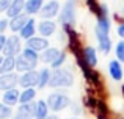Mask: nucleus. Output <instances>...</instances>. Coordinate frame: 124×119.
I'll list each match as a JSON object with an SVG mask.
<instances>
[{
	"label": "nucleus",
	"instance_id": "obj_9",
	"mask_svg": "<svg viewBox=\"0 0 124 119\" xmlns=\"http://www.w3.org/2000/svg\"><path fill=\"white\" fill-rule=\"evenodd\" d=\"M27 47L35 52H44V50L49 49V41L47 38H42V36H35L31 39L27 41Z\"/></svg>",
	"mask_w": 124,
	"mask_h": 119
},
{
	"label": "nucleus",
	"instance_id": "obj_31",
	"mask_svg": "<svg viewBox=\"0 0 124 119\" xmlns=\"http://www.w3.org/2000/svg\"><path fill=\"white\" fill-rule=\"evenodd\" d=\"M118 35H119V36H121L123 39H124V22H123V24L118 27Z\"/></svg>",
	"mask_w": 124,
	"mask_h": 119
},
{
	"label": "nucleus",
	"instance_id": "obj_24",
	"mask_svg": "<svg viewBox=\"0 0 124 119\" xmlns=\"http://www.w3.org/2000/svg\"><path fill=\"white\" fill-rule=\"evenodd\" d=\"M36 97V91L35 88H27L21 92V104H28V102H33V99Z\"/></svg>",
	"mask_w": 124,
	"mask_h": 119
},
{
	"label": "nucleus",
	"instance_id": "obj_21",
	"mask_svg": "<svg viewBox=\"0 0 124 119\" xmlns=\"http://www.w3.org/2000/svg\"><path fill=\"white\" fill-rule=\"evenodd\" d=\"M16 69V58L14 56H5L2 63V67H0V74H11L13 70Z\"/></svg>",
	"mask_w": 124,
	"mask_h": 119
},
{
	"label": "nucleus",
	"instance_id": "obj_3",
	"mask_svg": "<svg viewBox=\"0 0 124 119\" xmlns=\"http://www.w3.org/2000/svg\"><path fill=\"white\" fill-rule=\"evenodd\" d=\"M58 21L61 22V25H63L64 28L72 27V25L76 24V0H66L64 6L60 11Z\"/></svg>",
	"mask_w": 124,
	"mask_h": 119
},
{
	"label": "nucleus",
	"instance_id": "obj_8",
	"mask_svg": "<svg viewBox=\"0 0 124 119\" xmlns=\"http://www.w3.org/2000/svg\"><path fill=\"white\" fill-rule=\"evenodd\" d=\"M58 13H60V3H58L57 0H50L49 3H46V5L42 6L39 14H41V17H44V19H52V17H55Z\"/></svg>",
	"mask_w": 124,
	"mask_h": 119
},
{
	"label": "nucleus",
	"instance_id": "obj_2",
	"mask_svg": "<svg viewBox=\"0 0 124 119\" xmlns=\"http://www.w3.org/2000/svg\"><path fill=\"white\" fill-rule=\"evenodd\" d=\"M74 83V75L66 69H54L50 74V82L49 86L50 88H71Z\"/></svg>",
	"mask_w": 124,
	"mask_h": 119
},
{
	"label": "nucleus",
	"instance_id": "obj_33",
	"mask_svg": "<svg viewBox=\"0 0 124 119\" xmlns=\"http://www.w3.org/2000/svg\"><path fill=\"white\" fill-rule=\"evenodd\" d=\"M46 119H58V116H55V114H52V116H47Z\"/></svg>",
	"mask_w": 124,
	"mask_h": 119
},
{
	"label": "nucleus",
	"instance_id": "obj_19",
	"mask_svg": "<svg viewBox=\"0 0 124 119\" xmlns=\"http://www.w3.org/2000/svg\"><path fill=\"white\" fill-rule=\"evenodd\" d=\"M49 105H47V102H44V100H38L36 102V107H35V114H33V118L35 119H46L49 116Z\"/></svg>",
	"mask_w": 124,
	"mask_h": 119
},
{
	"label": "nucleus",
	"instance_id": "obj_7",
	"mask_svg": "<svg viewBox=\"0 0 124 119\" xmlns=\"http://www.w3.org/2000/svg\"><path fill=\"white\" fill-rule=\"evenodd\" d=\"M17 83H19V77H17V74H14V72L0 75V89H2V91L14 89V86L17 85Z\"/></svg>",
	"mask_w": 124,
	"mask_h": 119
},
{
	"label": "nucleus",
	"instance_id": "obj_12",
	"mask_svg": "<svg viewBox=\"0 0 124 119\" xmlns=\"http://www.w3.org/2000/svg\"><path fill=\"white\" fill-rule=\"evenodd\" d=\"M24 11H25V0H13L6 14H8V17L13 19V17H17V16L24 14Z\"/></svg>",
	"mask_w": 124,
	"mask_h": 119
},
{
	"label": "nucleus",
	"instance_id": "obj_17",
	"mask_svg": "<svg viewBox=\"0 0 124 119\" xmlns=\"http://www.w3.org/2000/svg\"><path fill=\"white\" fill-rule=\"evenodd\" d=\"M82 58L83 61L88 64V67H94L97 64V56H96V50L93 49V47H85L83 52H82Z\"/></svg>",
	"mask_w": 124,
	"mask_h": 119
},
{
	"label": "nucleus",
	"instance_id": "obj_36",
	"mask_svg": "<svg viewBox=\"0 0 124 119\" xmlns=\"http://www.w3.org/2000/svg\"><path fill=\"white\" fill-rule=\"evenodd\" d=\"M123 14H124V6H123Z\"/></svg>",
	"mask_w": 124,
	"mask_h": 119
},
{
	"label": "nucleus",
	"instance_id": "obj_1",
	"mask_svg": "<svg viewBox=\"0 0 124 119\" xmlns=\"http://www.w3.org/2000/svg\"><path fill=\"white\" fill-rule=\"evenodd\" d=\"M38 60H39L38 52L25 47L21 55L16 56V70H17V72H22V74L28 72V70H35V67H36V64H38Z\"/></svg>",
	"mask_w": 124,
	"mask_h": 119
},
{
	"label": "nucleus",
	"instance_id": "obj_13",
	"mask_svg": "<svg viewBox=\"0 0 124 119\" xmlns=\"http://www.w3.org/2000/svg\"><path fill=\"white\" fill-rule=\"evenodd\" d=\"M2 100L3 104L9 105V107H14L17 102H21V92L17 91V89H8V91H5V94L2 96Z\"/></svg>",
	"mask_w": 124,
	"mask_h": 119
},
{
	"label": "nucleus",
	"instance_id": "obj_4",
	"mask_svg": "<svg viewBox=\"0 0 124 119\" xmlns=\"http://www.w3.org/2000/svg\"><path fill=\"white\" fill-rule=\"evenodd\" d=\"M46 102H47L49 108H50L52 111H61L71 104L69 97H68L66 94H61V92H54V94H50Z\"/></svg>",
	"mask_w": 124,
	"mask_h": 119
},
{
	"label": "nucleus",
	"instance_id": "obj_14",
	"mask_svg": "<svg viewBox=\"0 0 124 119\" xmlns=\"http://www.w3.org/2000/svg\"><path fill=\"white\" fill-rule=\"evenodd\" d=\"M36 30H38V27H36V24H35V19H28V22L25 24V27L22 28L19 33H21V38L22 39H31V38H35V33H36Z\"/></svg>",
	"mask_w": 124,
	"mask_h": 119
},
{
	"label": "nucleus",
	"instance_id": "obj_11",
	"mask_svg": "<svg viewBox=\"0 0 124 119\" xmlns=\"http://www.w3.org/2000/svg\"><path fill=\"white\" fill-rule=\"evenodd\" d=\"M55 30H57V25L52 21H41L39 24H38V31H39V35L42 38L52 36V35L55 33Z\"/></svg>",
	"mask_w": 124,
	"mask_h": 119
},
{
	"label": "nucleus",
	"instance_id": "obj_22",
	"mask_svg": "<svg viewBox=\"0 0 124 119\" xmlns=\"http://www.w3.org/2000/svg\"><path fill=\"white\" fill-rule=\"evenodd\" d=\"M35 107H36V102H28V104H21V107L17 108V113L19 114H24V116L31 118L35 114Z\"/></svg>",
	"mask_w": 124,
	"mask_h": 119
},
{
	"label": "nucleus",
	"instance_id": "obj_16",
	"mask_svg": "<svg viewBox=\"0 0 124 119\" xmlns=\"http://www.w3.org/2000/svg\"><path fill=\"white\" fill-rule=\"evenodd\" d=\"M28 19L30 17H27V14H21V16H17V17H13L11 21H9V28H11V31L13 33L21 31L22 28L25 27V24L28 22Z\"/></svg>",
	"mask_w": 124,
	"mask_h": 119
},
{
	"label": "nucleus",
	"instance_id": "obj_23",
	"mask_svg": "<svg viewBox=\"0 0 124 119\" xmlns=\"http://www.w3.org/2000/svg\"><path fill=\"white\" fill-rule=\"evenodd\" d=\"M50 70L47 69V67H44V69L39 70V82H38V88L42 89L46 88V86L49 85V82H50Z\"/></svg>",
	"mask_w": 124,
	"mask_h": 119
},
{
	"label": "nucleus",
	"instance_id": "obj_26",
	"mask_svg": "<svg viewBox=\"0 0 124 119\" xmlns=\"http://www.w3.org/2000/svg\"><path fill=\"white\" fill-rule=\"evenodd\" d=\"M115 52H116V58H118V61L124 63V39L116 44V50Z\"/></svg>",
	"mask_w": 124,
	"mask_h": 119
},
{
	"label": "nucleus",
	"instance_id": "obj_15",
	"mask_svg": "<svg viewBox=\"0 0 124 119\" xmlns=\"http://www.w3.org/2000/svg\"><path fill=\"white\" fill-rule=\"evenodd\" d=\"M61 55V50L57 49V47H49L47 50H44L41 55V61L42 63H47V64H52L55 63V60Z\"/></svg>",
	"mask_w": 124,
	"mask_h": 119
},
{
	"label": "nucleus",
	"instance_id": "obj_29",
	"mask_svg": "<svg viewBox=\"0 0 124 119\" xmlns=\"http://www.w3.org/2000/svg\"><path fill=\"white\" fill-rule=\"evenodd\" d=\"M6 27H9V21L8 19H2V21H0V35H3V31L6 30Z\"/></svg>",
	"mask_w": 124,
	"mask_h": 119
},
{
	"label": "nucleus",
	"instance_id": "obj_6",
	"mask_svg": "<svg viewBox=\"0 0 124 119\" xmlns=\"http://www.w3.org/2000/svg\"><path fill=\"white\" fill-rule=\"evenodd\" d=\"M38 82H39V72L38 70H28V72H24L19 77V85L24 89L38 86Z\"/></svg>",
	"mask_w": 124,
	"mask_h": 119
},
{
	"label": "nucleus",
	"instance_id": "obj_32",
	"mask_svg": "<svg viewBox=\"0 0 124 119\" xmlns=\"http://www.w3.org/2000/svg\"><path fill=\"white\" fill-rule=\"evenodd\" d=\"M13 119H30V118H28V116H24V114H16V116L14 118H13Z\"/></svg>",
	"mask_w": 124,
	"mask_h": 119
},
{
	"label": "nucleus",
	"instance_id": "obj_10",
	"mask_svg": "<svg viewBox=\"0 0 124 119\" xmlns=\"http://www.w3.org/2000/svg\"><path fill=\"white\" fill-rule=\"evenodd\" d=\"M96 38L97 42H99V50L107 55V53L112 50V39H110L108 33H101V31H96Z\"/></svg>",
	"mask_w": 124,
	"mask_h": 119
},
{
	"label": "nucleus",
	"instance_id": "obj_5",
	"mask_svg": "<svg viewBox=\"0 0 124 119\" xmlns=\"http://www.w3.org/2000/svg\"><path fill=\"white\" fill-rule=\"evenodd\" d=\"M22 53V46H21V38L19 36H9L6 39V46L3 49V55L5 56H19Z\"/></svg>",
	"mask_w": 124,
	"mask_h": 119
},
{
	"label": "nucleus",
	"instance_id": "obj_35",
	"mask_svg": "<svg viewBox=\"0 0 124 119\" xmlns=\"http://www.w3.org/2000/svg\"><path fill=\"white\" fill-rule=\"evenodd\" d=\"M69 119H79V118H69Z\"/></svg>",
	"mask_w": 124,
	"mask_h": 119
},
{
	"label": "nucleus",
	"instance_id": "obj_30",
	"mask_svg": "<svg viewBox=\"0 0 124 119\" xmlns=\"http://www.w3.org/2000/svg\"><path fill=\"white\" fill-rule=\"evenodd\" d=\"M6 39H8V38H6L5 35H0V53L3 52V49H5V46H6Z\"/></svg>",
	"mask_w": 124,
	"mask_h": 119
},
{
	"label": "nucleus",
	"instance_id": "obj_18",
	"mask_svg": "<svg viewBox=\"0 0 124 119\" xmlns=\"http://www.w3.org/2000/svg\"><path fill=\"white\" fill-rule=\"evenodd\" d=\"M108 72H110V77H112L113 80L119 82V80L123 78V67H121V61H118V60L110 61V64H108Z\"/></svg>",
	"mask_w": 124,
	"mask_h": 119
},
{
	"label": "nucleus",
	"instance_id": "obj_20",
	"mask_svg": "<svg viewBox=\"0 0 124 119\" xmlns=\"http://www.w3.org/2000/svg\"><path fill=\"white\" fill-rule=\"evenodd\" d=\"M42 0H27L25 2V14H36L42 9Z\"/></svg>",
	"mask_w": 124,
	"mask_h": 119
},
{
	"label": "nucleus",
	"instance_id": "obj_27",
	"mask_svg": "<svg viewBox=\"0 0 124 119\" xmlns=\"http://www.w3.org/2000/svg\"><path fill=\"white\" fill-rule=\"evenodd\" d=\"M64 60H66V53L61 52V55L58 56L57 60H55V63H52V67H54V69H58V67H61V64L64 63Z\"/></svg>",
	"mask_w": 124,
	"mask_h": 119
},
{
	"label": "nucleus",
	"instance_id": "obj_28",
	"mask_svg": "<svg viewBox=\"0 0 124 119\" xmlns=\"http://www.w3.org/2000/svg\"><path fill=\"white\" fill-rule=\"evenodd\" d=\"M11 3H13V0H0V13L2 11H8V8L11 6Z\"/></svg>",
	"mask_w": 124,
	"mask_h": 119
},
{
	"label": "nucleus",
	"instance_id": "obj_34",
	"mask_svg": "<svg viewBox=\"0 0 124 119\" xmlns=\"http://www.w3.org/2000/svg\"><path fill=\"white\" fill-rule=\"evenodd\" d=\"M2 63H3V58H0V67H2Z\"/></svg>",
	"mask_w": 124,
	"mask_h": 119
},
{
	"label": "nucleus",
	"instance_id": "obj_25",
	"mask_svg": "<svg viewBox=\"0 0 124 119\" xmlns=\"http://www.w3.org/2000/svg\"><path fill=\"white\" fill-rule=\"evenodd\" d=\"M13 114V108L6 104H0V119H8Z\"/></svg>",
	"mask_w": 124,
	"mask_h": 119
}]
</instances>
